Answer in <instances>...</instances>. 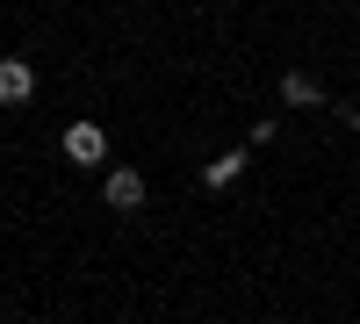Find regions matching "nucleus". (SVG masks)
<instances>
[{"mask_svg": "<svg viewBox=\"0 0 360 324\" xmlns=\"http://www.w3.org/2000/svg\"><path fill=\"white\" fill-rule=\"evenodd\" d=\"M101 202H108V209H123V216L144 209V173H137V166H115L108 181H101Z\"/></svg>", "mask_w": 360, "mask_h": 324, "instance_id": "f03ea898", "label": "nucleus"}, {"mask_svg": "<svg viewBox=\"0 0 360 324\" xmlns=\"http://www.w3.org/2000/svg\"><path fill=\"white\" fill-rule=\"evenodd\" d=\"M37 94V65L29 58H0V108H22Z\"/></svg>", "mask_w": 360, "mask_h": 324, "instance_id": "7ed1b4c3", "label": "nucleus"}, {"mask_svg": "<svg viewBox=\"0 0 360 324\" xmlns=\"http://www.w3.org/2000/svg\"><path fill=\"white\" fill-rule=\"evenodd\" d=\"M274 137H281V123H274V115H259V123H252V137H245V144H252V152H259V144H274Z\"/></svg>", "mask_w": 360, "mask_h": 324, "instance_id": "423d86ee", "label": "nucleus"}, {"mask_svg": "<svg viewBox=\"0 0 360 324\" xmlns=\"http://www.w3.org/2000/svg\"><path fill=\"white\" fill-rule=\"evenodd\" d=\"M245 166H252V144H238V152H217L202 166V188H238L245 181Z\"/></svg>", "mask_w": 360, "mask_h": 324, "instance_id": "20e7f679", "label": "nucleus"}, {"mask_svg": "<svg viewBox=\"0 0 360 324\" xmlns=\"http://www.w3.org/2000/svg\"><path fill=\"white\" fill-rule=\"evenodd\" d=\"M281 101H288V108H324V86H317L310 72H281Z\"/></svg>", "mask_w": 360, "mask_h": 324, "instance_id": "39448f33", "label": "nucleus"}, {"mask_svg": "<svg viewBox=\"0 0 360 324\" xmlns=\"http://www.w3.org/2000/svg\"><path fill=\"white\" fill-rule=\"evenodd\" d=\"M58 144H65L72 166H101V159H108V130L86 123V115H79V123H65V137H58Z\"/></svg>", "mask_w": 360, "mask_h": 324, "instance_id": "f257e3e1", "label": "nucleus"}]
</instances>
